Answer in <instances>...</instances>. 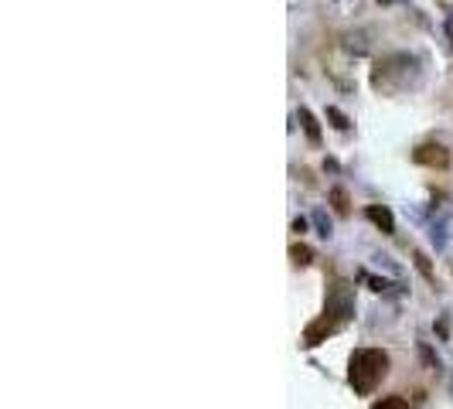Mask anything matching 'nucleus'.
Wrapping results in <instances>:
<instances>
[{
	"mask_svg": "<svg viewBox=\"0 0 453 409\" xmlns=\"http://www.w3.org/2000/svg\"><path fill=\"white\" fill-rule=\"evenodd\" d=\"M388 372V355L378 348H362L351 355V369H348V382L358 396H368Z\"/></svg>",
	"mask_w": 453,
	"mask_h": 409,
	"instance_id": "f257e3e1",
	"label": "nucleus"
},
{
	"mask_svg": "<svg viewBox=\"0 0 453 409\" xmlns=\"http://www.w3.org/2000/svg\"><path fill=\"white\" fill-rule=\"evenodd\" d=\"M338 324H341V317H334L331 310H324V317H317V320L303 331V344H307V348L321 344L327 334H334V331H338Z\"/></svg>",
	"mask_w": 453,
	"mask_h": 409,
	"instance_id": "f03ea898",
	"label": "nucleus"
},
{
	"mask_svg": "<svg viewBox=\"0 0 453 409\" xmlns=\"http://www.w3.org/2000/svg\"><path fill=\"white\" fill-rule=\"evenodd\" d=\"M413 161L416 164H426V167H447L450 164V154L440 143H423V147L413 150Z\"/></svg>",
	"mask_w": 453,
	"mask_h": 409,
	"instance_id": "7ed1b4c3",
	"label": "nucleus"
},
{
	"mask_svg": "<svg viewBox=\"0 0 453 409\" xmlns=\"http://www.w3.org/2000/svg\"><path fill=\"white\" fill-rule=\"evenodd\" d=\"M364 215H368V222H375L385 235H392V232H395V218H392V211H388L385 204H368V208H364Z\"/></svg>",
	"mask_w": 453,
	"mask_h": 409,
	"instance_id": "20e7f679",
	"label": "nucleus"
},
{
	"mask_svg": "<svg viewBox=\"0 0 453 409\" xmlns=\"http://www.w3.org/2000/svg\"><path fill=\"white\" fill-rule=\"evenodd\" d=\"M300 123H303L307 140H310V143H321V126H317V119H314V113H310V109H300Z\"/></svg>",
	"mask_w": 453,
	"mask_h": 409,
	"instance_id": "39448f33",
	"label": "nucleus"
},
{
	"mask_svg": "<svg viewBox=\"0 0 453 409\" xmlns=\"http://www.w3.org/2000/svg\"><path fill=\"white\" fill-rule=\"evenodd\" d=\"M331 204H334L338 215H348V211H351V204H348V191H345V188H334V191H331Z\"/></svg>",
	"mask_w": 453,
	"mask_h": 409,
	"instance_id": "423d86ee",
	"label": "nucleus"
},
{
	"mask_svg": "<svg viewBox=\"0 0 453 409\" xmlns=\"http://www.w3.org/2000/svg\"><path fill=\"white\" fill-rule=\"evenodd\" d=\"M413 259H416V270H419V273H423V277H426V280L433 283L437 277H433V266H430V259H426V253H419V249H416V253H413Z\"/></svg>",
	"mask_w": 453,
	"mask_h": 409,
	"instance_id": "0eeeda50",
	"label": "nucleus"
},
{
	"mask_svg": "<svg viewBox=\"0 0 453 409\" xmlns=\"http://www.w3.org/2000/svg\"><path fill=\"white\" fill-rule=\"evenodd\" d=\"M371 409H409V403H406L402 396H385L382 403H375Z\"/></svg>",
	"mask_w": 453,
	"mask_h": 409,
	"instance_id": "6e6552de",
	"label": "nucleus"
},
{
	"mask_svg": "<svg viewBox=\"0 0 453 409\" xmlns=\"http://www.w3.org/2000/svg\"><path fill=\"white\" fill-rule=\"evenodd\" d=\"M290 259H293L297 266H307V263H310V249H307V246H293V249H290Z\"/></svg>",
	"mask_w": 453,
	"mask_h": 409,
	"instance_id": "1a4fd4ad",
	"label": "nucleus"
},
{
	"mask_svg": "<svg viewBox=\"0 0 453 409\" xmlns=\"http://www.w3.org/2000/svg\"><path fill=\"white\" fill-rule=\"evenodd\" d=\"M327 116H331V119H334V126H338V130H348V126H351V123H348V116H345V113H341V109H334V106H331V109H327Z\"/></svg>",
	"mask_w": 453,
	"mask_h": 409,
	"instance_id": "9d476101",
	"label": "nucleus"
},
{
	"mask_svg": "<svg viewBox=\"0 0 453 409\" xmlns=\"http://www.w3.org/2000/svg\"><path fill=\"white\" fill-rule=\"evenodd\" d=\"M314 222L321 225V235H331V225H327V218H324V215H314Z\"/></svg>",
	"mask_w": 453,
	"mask_h": 409,
	"instance_id": "9b49d317",
	"label": "nucleus"
},
{
	"mask_svg": "<svg viewBox=\"0 0 453 409\" xmlns=\"http://www.w3.org/2000/svg\"><path fill=\"white\" fill-rule=\"evenodd\" d=\"M368 283H371V290H385V287H388L385 280H375V277H368Z\"/></svg>",
	"mask_w": 453,
	"mask_h": 409,
	"instance_id": "f8f14e48",
	"label": "nucleus"
}]
</instances>
